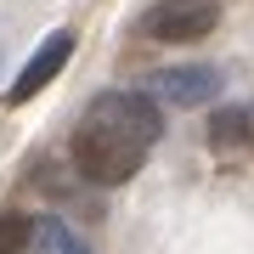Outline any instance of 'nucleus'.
Listing matches in <instances>:
<instances>
[{
  "label": "nucleus",
  "instance_id": "1",
  "mask_svg": "<svg viewBox=\"0 0 254 254\" xmlns=\"http://www.w3.org/2000/svg\"><path fill=\"white\" fill-rule=\"evenodd\" d=\"M158 136H164V119L147 91H108L91 102V113L73 130V164L85 181L119 187L147 164Z\"/></svg>",
  "mask_w": 254,
  "mask_h": 254
},
{
  "label": "nucleus",
  "instance_id": "2",
  "mask_svg": "<svg viewBox=\"0 0 254 254\" xmlns=\"http://www.w3.org/2000/svg\"><path fill=\"white\" fill-rule=\"evenodd\" d=\"M215 23H220V6L215 0H158L153 11H147V34L164 40V46H192V40H203V34H215Z\"/></svg>",
  "mask_w": 254,
  "mask_h": 254
},
{
  "label": "nucleus",
  "instance_id": "3",
  "mask_svg": "<svg viewBox=\"0 0 254 254\" xmlns=\"http://www.w3.org/2000/svg\"><path fill=\"white\" fill-rule=\"evenodd\" d=\"M220 68H198V63H187V68H164L147 79V96L153 102H170V108H198V102H215L220 96Z\"/></svg>",
  "mask_w": 254,
  "mask_h": 254
},
{
  "label": "nucleus",
  "instance_id": "4",
  "mask_svg": "<svg viewBox=\"0 0 254 254\" xmlns=\"http://www.w3.org/2000/svg\"><path fill=\"white\" fill-rule=\"evenodd\" d=\"M73 57V34L68 28H57V34H46V46H40L34 57L23 63V73L11 79V91H6V102H28V96H40L46 85L63 73V63Z\"/></svg>",
  "mask_w": 254,
  "mask_h": 254
},
{
  "label": "nucleus",
  "instance_id": "5",
  "mask_svg": "<svg viewBox=\"0 0 254 254\" xmlns=\"http://www.w3.org/2000/svg\"><path fill=\"white\" fill-rule=\"evenodd\" d=\"M209 141L226 153V147H249L254 141V108H215L209 113Z\"/></svg>",
  "mask_w": 254,
  "mask_h": 254
},
{
  "label": "nucleus",
  "instance_id": "6",
  "mask_svg": "<svg viewBox=\"0 0 254 254\" xmlns=\"http://www.w3.org/2000/svg\"><path fill=\"white\" fill-rule=\"evenodd\" d=\"M28 249L34 254H91V243H85L73 226H63V220H34V237H28Z\"/></svg>",
  "mask_w": 254,
  "mask_h": 254
},
{
  "label": "nucleus",
  "instance_id": "7",
  "mask_svg": "<svg viewBox=\"0 0 254 254\" xmlns=\"http://www.w3.org/2000/svg\"><path fill=\"white\" fill-rule=\"evenodd\" d=\"M28 237H34V220L28 215H0V254H23Z\"/></svg>",
  "mask_w": 254,
  "mask_h": 254
}]
</instances>
